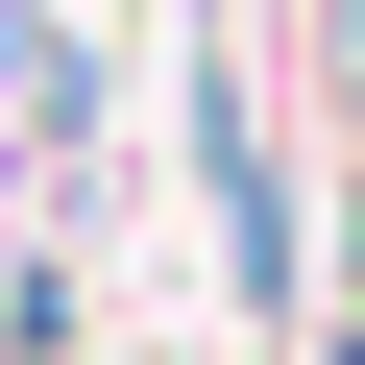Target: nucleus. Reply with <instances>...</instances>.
<instances>
[{"mask_svg": "<svg viewBox=\"0 0 365 365\" xmlns=\"http://www.w3.org/2000/svg\"><path fill=\"white\" fill-rule=\"evenodd\" d=\"M317 98H341V122H365V0H317Z\"/></svg>", "mask_w": 365, "mask_h": 365, "instance_id": "f257e3e1", "label": "nucleus"}]
</instances>
